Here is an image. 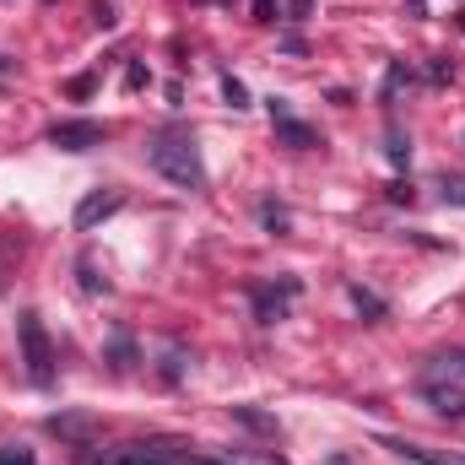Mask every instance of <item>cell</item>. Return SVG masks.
I'll use <instances>...</instances> for the list:
<instances>
[{"mask_svg":"<svg viewBox=\"0 0 465 465\" xmlns=\"http://www.w3.org/2000/svg\"><path fill=\"white\" fill-rule=\"evenodd\" d=\"M271 124H276V141H287V146H298V152L320 146V135H314V130H309L303 119H292L287 98H271Z\"/></svg>","mask_w":465,"mask_h":465,"instance_id":"52a82bcc","label":"cell"},{"mask_svg":"<svg viewBox=\"0 0 465 465\" xmlns=\"http://www.w3.org/2000/svg\"><path fill=\"white\" fill-rule=\"evenodd\" d=\"M49 433H60V439H76V444H87V439H93V422H87V417H49Z\"/></svg>","mask_w":465,"mask_h":465,"instance_id":"30bf717a","label":"cell"},{"mask_svg":"<svg viewBox=\"0 0 465 465\" xmlns=\"http://www.w3.org/2000/svg\"><path fill=\"white\" fill-rule=\"evenodd\" d=\"M439 190H444V201H450V206H465V173H444V184H439Z\"/></svg>","mask_w":465,"mask_h":465,"instance_id":"2e32d148","label":"cell"},{"mask_svg":"<svg viewBox=\"0 0 465 465\" xmlns=\"http://www.w3.org/2000/svg\"><path fill=\"white\" fill-rule=\"evenodd\" d=\"M347 292H351V303H357L362 314H373V320H384V314H390V309H384V298H373L368 287H347Z\"/></svg>","mask_w":465,"mask_h":465,"instance_id":"8fae6325","label":"cell"},{"mask_svg":"<svg viewBox=\"0 0 465 465\" xmlns=\"http://www.w3.org/2000/svg\"><path fill=\"white\" fill-rule=\"evenodd\" d=\"M104 141H109V124H98V119H60L49 130V146H60V152H93Z\"/></svg>","mask_w":465,"mask_h":465,"instance_id":"277c9868","label":"cell"},{"mask_svg":"<svg viewBox=\"0 0 465 465\" xmlns=\"http://www.w3.org/2000/svg\"><path fill=\"white\" fill-rule=\"evenodd\" d=\"M82 287H87V292H109V282H104V276H98L87 260H82Z\"/></svg>","mask_w":465,"mask_h":465,"instance_id":"ac0fdd59","label":"cell"},{"mask_svg":"<svg viewBox=\"0 0 465 465\" xmlns=\"http://www.w3.org/2000/svg\"><path fill=\"white\" fill-rule=\"evenodd\" d=\"M146 163H152L168 184H179V190H206V163H201L195 141H184V135H157V141L146 146Z\"/></svg>","mask_w":465,"mask_h":465,"instance_id":"6da1fadb","label":"cell"},{"mask_svg":"<svg viewBox=\"0 0 465 465\" xmlns=\"http://www.w3.org/2000/svg\"><path fill=\"white\" fill-rule=\"evenodd\" d=\"M287 11H292V16H309V11H314V0H287Z\"/></svg>","mask_w":465,"mask_h":465,"instance_id":"44dd1931","label":"cell"},{"mask_svg":"<svg viewBox=\"0 0 465 465\" xmlns=\"http://www.w3.org/2000/svg\"><path fill=\"white\" fill-rule=\"evenodd\" d=\"M0 465H33L27 450H0Z\"/></svg>","mask_w":465,"mask_h":465,"instance_id":"ffe728a7","label":"cell"},{"mask_svg":"<svg viewBox=\"0 0 465 465\" xmlns=\"http://www.w3.org/2000/svg\"><path fill=\"white\" fill-rule=\"evenodd\" d=\"M184 460V444L173 439H130L114 450H98V455H82V465H179Z\"/></svg>","mask_w":465,"mask_h":465,"instance_id":"7a4b0ae2","label":"cell"},{"mask_svg":"<svg viewBox=\"0 0 465 465\" xmlns=\"http://www.w3.org/2000/svg\"><path fill=\"white\" fill-rule=\"evenodd\" d=\"M428 401H433V411H444V417H465V390L460 384H428Z\"/></svg>","mask_w":465,"mask_h":465,"instance_id":"ba28073f","label":"cell"},{"mask_svg":"<svg viewBox=\"0 0 465 465\" xmlns=\"http://www.w3.org/2000/svg\"><path fill=\"white\" fill-rule=\"evenodd\" d=\"M460 27H465V11H460Z\"/></svg>","mask_w":465,"mask_h":465,"instance_id":"d4e9b609","label":"cell"},{"mask_svg":"<svg viewBox=\"0 0 465 465\" xmlns=\"http://www.w3.org/2000/svg\"><path fill=\"white\" fill-rule=\"evenodd\" d=\"M16 341H22L27 379H33L38 390H49V384H54V347H49V336H44V320H38L33 309H22V314H16Z\"/></svg>","mask_w":465,"mask_h":465,"instance_id":"3957f363","label":"cell"},{"mask_svg":"<svg viewBox=\"0 0 465 465\" xmlns=\"http://www.w3.org/2000/svg\"><path fill=\"white\" fill-rule=\"evenodd\" d=\"M325 465H351V460H347V455H336V460H325Z\"/></svg>","mask_w":465,"mask_h":465,"instance_id":"7402d4cb","label":"cell"},{"mask_svg":"<svg viewBox=\"0 0 465 465\" xmlns=\"http://www.w3.org/2000/svg\"><path fill=\"white\" fill-rule=\"evenodd\" d=\"M201 465H232V460H201Z\"/></svg>","mask_w":465,"mask_h":465,"instance_id":"cb8c5ba5","label":"cell"},{"mask_svg":"<svg viewBox=\"0 0 465 465\" xmlns=\"http://www.w3.org/2000/svg\"><path fill=\"white\" fill-rule=\"evenodd\" d=\"M390 450L411 465H465V455H439V450H422V444H395V439H390Z\"/></svg>","mask_w":465,"mask_h":465,"instance_id":"9c48e42d","label":"cell"},{"mask_svg":"<svg viewBox=\"0 0 465 465\" xmlns=\"http://www.w3.org/2000/svg\"><path fill=\"white\" fill-rule=\"evenodd\" d=\"M298 292H303V282H298V276H282L276 287H271V282H265V287H254V320H260V325L287 320V303H292Z\"/></svg>","mask_w":465,"mask_h":465,"instance_id":"5b68a950","label":"cell"},{"mask_svg":"<svg viewBox=\"0 0 465 465\" xmlns=\"http://www.w3.org/2000/svg\"><path fill=\"white\" fill-rule=\"evenodd\" d=\"M119 206H124V195L119 190H93V195H82V206H76V232H93V228H104L109 217H114Z\"/></svg>","mask_w":465,"mask_h":465,"instance_id":"8992f818","label":"cell"},{"mask_svg":"<svg viewBox=\"0 0 465 465\" xmlns=\"http://www.w3.org/2000/svg\"><path fill=\"white\" fill-rule=\"evenodd\" d=\"M260 217H265V228L287 232V212H282V206H271V201H265V206H260Z\"/></svg>","mask_w":465,"mask_h":465,"instance_id":"e0dca14e","label":"cell"},{"mask_svg":"<svg viewBox=\"0 0 465 465\" xmlns=\"http://www.w3.org/2000/svg\"><path fill=\"white\" fill-rule=\"evenodd\" d=\"M109 362H114L119 373H124V368L135 362V347H130V336H114V347H109Z\"/></svg>","mask_w":465,"mask_h":465,"instance_id":"9a60e30c","label":"cell"},{"mask_svg":"<svg viewBox=\"0 0 465 465\" xmlns=\"http://www.w3.org/2000/svg\"><path fill=\"white\" fill-rule=\"evenodd\" d=\"M444 373H465V351H444V357H433Z\"/></svg>","mask_w":465,"mask_h":465,"instance_id":"d6986e66","label":"cell"},{"mask_svg":"<svg viewBox=\"0 0 465 465\" xmlns=\"http://www.w3.org/2000/svg\"><path fill=\"white\" fill-rule=\"evenodd\" d=\"M401 87H411V71H406V65H390V76H384V93H379V98H384V104H395V93H401Z\"/></svg>","mask_w":465,"mask_h":465,"instance_id":"7c38bea8","label":"cell"},{"mask_svg":"<svg viewBox=\"0 0 465 465\" xmlns=\"http://www.w3.org/2000/svg\"><path fill=\"white\" fill-rule=\"evenodd\" d=\"M223 98H228V109H249V87L238 76H223Z\"/></svg>","mask_w":465,"mask_h":465,"instance_id":"5bb4252c","label":"cell"},{"mask_svg":"<svg viewBox=\"0 0 465 465\" xmlns=\"http://www.w3.org/2000/svg\"><path fill=\"white\" fill-rule=\"evenodd\" d=\"M5 71H11V60H5V54H0V76H5Z\"/></svg>","mask_w":465,"mask_h":465,"instance_id":"603a6c76","label":"cell"},{"mask_svg":"<svg viewBox=\"0 0 465 465\" xmlns=\"http://www.w3.org/2000/svg\"><path fill=\"white\" fill-rule=\"evenodd\" d=\"M384 152H390V163H395V168H406V163H411V141H406L401 130H390V146H384Z\"/></svg>","mask_w":465,"mask_h":465,"instance_id":"4fadbf2b","label":"cell"}]
</instances>
